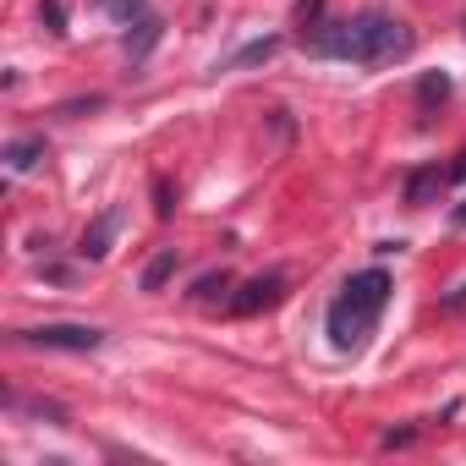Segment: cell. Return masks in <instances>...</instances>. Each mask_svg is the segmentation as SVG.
<instances>
[{"label":"cell","mask_w":466,"mask_h":466,"mask_svg":"<svg viewBox=\"0 0 466 466\" xmlns=\"http://www.w3.org/2000/svg\"><path fill=\"white\" fill-rule=\"evenodd\" d=\"M417 99H422V105H444V99H450V77H444V72H428V77L417 83Z\"/></svg>","instance_id":"obj_14"},{"label":"cell","mask_w":466,"mask_h":466,"mask_svg":"<svg viewBox=\"0 0 466 466\" xmlns=\"http://www.w3.org/2000/svg\"><path fill=\"white\" fill-rule=\"evenodd\" d=\"M159 34H165V23H159V17H137V23H132V34H127V56H132V61H143V56L159 45Z\"/></svg>","instance_id":"obj_10"},{"label":"cell","mask_w":466,"mask_h":466,"mask_svg":"<svg viewBox=\"0 0 466 466\" xmlns=\"http://www.w3.org/2000/svg\"><path fill=\"white\" fill-rule=\"evenodd\" d=\"M280 45H286V39H275V34H269V39H253V45H242L237 56H230V61H225L219 72H242V66H258V61H275V56H280Z\"/></svg>","instance_id":"obj_9"},{"label":"cell","mask_w":466,"mask_h":466,"mask_svg":"<svg viewBox=\"0 0 466 466\" xmlns=\"http://www.w3.org/2000/svg\"><path fill=\"white\" fill-rule=\"evenodd\" d=\"M444 308H450V313H455V308H466V286H455V291H450V302H444Z\"/></svg>","instance_id":"obj_20"},{"label":"cell","mask_w":466,"mask_h":466,"mask_svg":"<svg viewBox=\"0 0 466 466\" xmlns=\"http://www.w3.org/2000/svg\"><path fill=\"white\" fill-rule=\"evenodd\" d=\"M12 411H34V417H45V422H56V428L72 422L66 406H56V400H23V395H12Z\"/></svg>","instance_id":"obj_13"},{"label":"cell","mask_w":466,"mask_h":466,"mask_svg":"<svg viewBox=\"0 0 466 466\" xmlns=\"http://www.w3.org/2000/svg\"><path fill=\"white\" fill-rule=\"evenodd\" d=\"M455 225H466V203H461V208H455Z\"/></svg>","instance_id":"obj_21"},{"label":"cell","mask_w":466,"mask_h":466,"mask_svg":"<svg viewBox=\"0 0 466 466\" xmlns=\"http://www.w3.org/2000/svg\"><path fill=\"white\" fill-rule=\"evenodd\" d=\"M99 12H105L110 23H121V28H132L137 17H148V0H99Z\"/></svg>","instance_id":"obj_12"},{"label":"cell","mask_w":466,"mask_h":466,"mask_svg":"<svg viewBox=\"0 0 466 466\" xmlns=\"http://www.w3.org/2000/svg\"><path fill=\"white\" fill-rule=\"evenodd\" d=\"M297 23H302V34H313L324 23V0H297Z\"/></svg>","instance_id":"obj_16"},{"label":"cell","mask_w":466,"mask_h":466,"mask_svg":"<svg viewBox=\"0 0 466 466\" xmlns=\"http://www.w3.org/2000/svg\"><path fill=\"white\" fill-rule=\"evenodd\" d=\"M39 17H45V28H50V34H66V6H61V0H45Z\"/></svg>","instance_id":"obj_17"},{"label":"cell","mask_w":466,"mask_h":466,"mask_svg":"<svg viewBox=\"0 0 466 466\" xmlns=\"http://www.w3.org/2000/svg\"><path fill=\"white\" fill-rule=\"evenodd\" d=\"M280 302H286V275H258V280H248L237 297H230V313H237V319H258V313H269Z\"/></svg>","instance_id":"obj_4"},{"label":"cell","mask_w":466,"mask_h":466,"mask_svg":"<svg viewBox=\"0 0 466 466\" xmlns=\"http://www.w3.org/2000/svg\"><path fill=\"white\" fill-rule=\"evenodd\" d=\"M116 225H121V208H105V214L83 230V248H77V253H83V258H105V253H110V237H116Z\"/></svg>","instance_id":"obj_7"},{"label":"cell","mask_w":466,"mask_h":466,"mask_svg":"<svg viewBox=\"0 0 466 466\" xmlns=\"http://www.w3.org/2000/svg\"><path fill=\"white\" fill-rule=\"evenodd\" d=\"M444 181H450V176H444L439 165H417V170L406 176V203H411V208H428V203L439 198Z\"/></svg>","instance_id":"obj_5"},{"label":"cell","mask_w":466,"mask_h":466,"mask_svg":"<svg viewBox=\"0 0 466 466\" xmlns=\"http://www.w3.org/2000/svg\"><path fill=\"white\" fill-rule=\"evenodd\" d=\"M23 346H45V351H99L105 346V329H94V324H39V329H23Z\"/></svg>","instance_id":"obj_3"},{"label":"cell","mask_w":466,"mask_h":466,"mask_svg":"<svg viewBox=\"0 0 466 466\" xmlns=\"http://www.w3.org/2000/svg\"><path fill=\"white\" fill-rule=\"evenodd\" d=\"M444 176H450V181H466V154H455V165H450Z\"/></svg>","instance_id":"obj_19"},{"label":"cell","mask_w":466,"mask_h":466,"mask_svg":"<svg viewBox=\"0 0 466 466\" xmlns=\"http://www.w3.org/2000/svg\"><path fill=\"white\" fill-rule=\"evenodd\" d=\"M192 302H203V308H214V302H230V275H225V269L203 275V280L192 286Z\"/></svg>","instance_id":"obj_11"},{"label":"cell","mask_w":466,"mask_h":466,"mask_svg":"<svg viewBox=\"0 0 466 466\" xmlns=\"http://www.w3.org/2000/svg\"><path fill=\"white\" fill-rule=\"evenodd\" d=\"M313 56H335V61H357V66H395L411 56V28L390 12H362L351 23H319L313 34H302Z\"/></svg>","instance_id":"obj_1"},{"label":"cell","mask_w":466,"mask_h":466,"mask_svg":"<svg viewBox=\"0 0 466 466\" xmlns=\"http://www.w3.org/2000/svg\"><path fill=\"white\" fill-rule=\"evenodd\" d=\"M176 269H181V253H176V248H159V253L148 258V269L137 275V291H148V297L165 291V286L176 280Z\"/></svg>","instance_id":"obj_6"},{"label":"cell","mask_w":466,"mask_h":466,"mask_svg":"<svg viewBox=\"0 0 466 466\" xmlns=\"http://www.w3.org/2000/svg\"><path fill=\"white\" fill-rule=\"evenodd\" d=\"M39 159H45V137H17V143H6V170H12V176L39 170Z\"/></svg>","instance_id":"obj_8"},{"label":"cell","mask_w":466,"mask_h":466,"mask_svg":"<svg viewBox=\"0 0 466 466\" xmlns=\"http://www.w3.org/2000/svg\"><path fill=\"white\" fill-rule=\"evenodd\" d=\"M411 439H417V428H400V433H395V428H390V433H384V439H379V444H384V450H406V444H411Z\"/></svg>","instance_id":"obj_18"},{"label":"cell","mask_w":466,"mask_h":466,"mask_svg":"<svg viewBox=\"0 0 466 466\" xmlns=\"http://www.w3.org/2000/svg\"><path fill=\"white\" fill-rule=\"evenodd\" d=\"M154 214H159V219H170V214H176V192H170V181H165V176H154Z\"/></svg>","instance_id":"obj_15"},{"label":"cell","mask_w":466,"mask_h":466,"mask_svg":"<svg viewBox=\"0 0 466 466\" xmlns=\"http://www.w3.org/2000/svg\"><path fill=\"white\" fill-rule=\"evenodd\" d=\"M384 302H390V275L384 269H362V275H351L346 286H340V297L329 302V346L335 351H362L368 346V335H373V324H379V313H384Z\"/></svg>","instance_id":"obj_2"}]
</instances>
